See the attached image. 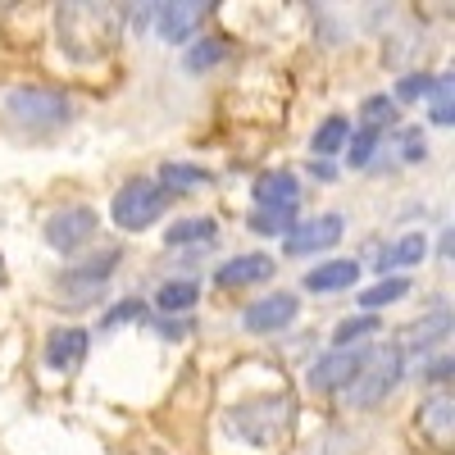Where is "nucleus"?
<instances>
[{
    "label": "nucleus",
    "instance_id": "f257e3e1",
    "mask_svg": "<svg viewBox=\"0 0 455 455\" xmlns=\"http://www.w3.org/2000/svg\"><path fill=\"white\" fill-rule=\"evenodd\" d=\"M60 46L73 64H96L119 42V10L114 5H60Z\"/></svg>",
    "mask_w": 455,
    "mask_h": 455
},
{
    "label": "nucleus",
    "instance_id": "f03ea898",
    "mask_svg": "<svg viewBox=\"0 0 455 455\" xmlns=\"http://www.w3.org/2000/svg\"><path fill=\"white\" fill-rule=\"evenodd\" d=\"M287 428H291V396H283V392L255 396L228 414V433H237L251 446H283Z\"/></svg>",
    "mask_w": 455,
    "mask_h": 455
},
{
    "label": "nucleus",
    "instance_id": "7ed1b4c3",
    "mask_svg": "<svg viewBox=\"0 0 455 455\" xmlns=\"http://www.w3.org/2000/svg\"><path fill=\"white\" fill-rule=\"evenodd\" d=\"M401 378H405V351L401 347H373L364 369L355 373V383L341 396H347L351 410H373V405H383L401 387Z\"/></svg>",
    "mask_w": 455,
    "mask_h": 455
},
{
    "label": "nucleus",
    "instance_id": "20e7f679",
    "mask_svg": "<svg viewBox=\"0 0 455 455\" xmlns=\"http://www.w3.org/2000/svg\"><path fill=\"white\" fill-rule=\"evenodd\" d=\"M164 205H169V196L160 192L156 178H132V182H124L119 192H114L109 219L119 223L124 233H146V228L164 214Z\"/></svg>",
    "mask_w": 455,
    "mask_h": 455
},
{
    "label": "nucleus",
    "instance_id": "39448f33",
    "mask_svg": "<svg viewBox=\"0 0 455 455\" xmlns=\"http://www.w3.org/2000/svg\"><path fill=\"white\" fill-rule=\"evenodd\" d=\"M5 109H10V119H19L32 132H51V128L68 124V100L51 87H14L5 96Z\"/></svg>",
    "mask_w": 455,
    "mask_h": 455
},
{
    "label": "nucleus",
    "instance_id": "423d86ee",
    "mask_svg": "<svg viewBox=\"0 0 455 455\" xmlns=\"http://www.w3.org/2000/svg\"><path fill=\"white\" fill-rule=\"evenodd\" d=\"M114 269H119V251L109 246V251H100L96 259H83V264H73V269H64L60 283H55V291L68 300V306H92V300L105 296Z\"/></svg>",
    "mask_w": 455,
    "mask_h": 455
},
{
    "label": "nucleus",
    "instance_id": "0eeeda50",
    "mask_svg": "<svg viewBox=\"0 0 455 455\" xmlns=\"http://www.w3.org/2000/svg\"><path fill=\"white\" fill-rule=\"evenodd\" d=\"M100 228V214L92 205H68V210H55L46 219V246L60 251V255H78Z\"/></svg>",
    "mask_w": 455,
    "mask_h": 455
},
{
    "label": "nucleus",
    "instance_id": "6e6552de",
    "mask_svg": "<svg viewBox=\"0 0 455 455\" xmlns=\"http://www.w3.org/2000/svg\"><path fill=\"white\" fill-rule=\"evenodd\" d=\"M369 351H355V347H332L328 355H319L306 373L310 392H347L355 383V373L364 369Z\"/></svg>",
    "mask_w": 455,
    "mask_h": 455
},
{
    "label": "nucleus",
    "instance_id": "1a4fd4ad",
    "mask_svg": "<svg viewBox=\"0 0 455 455\" xmlns=\"http://www.w3.org/2000/svg\"><path fill=\"white\" fill-rule=\"evenodd\" d=\"M296 315H300L296 291H269V296H259V300H251V306H246L242 328H246V332H255V337H269V332L291 328V319H296Z\"/></svg>",
    "mask_w": 455,
    "mask_h": 455
},
{
    "label": "nucleus",
    "instance_id": "9d476101",
    "mask_svg": "<svg viewBox=\"0 0 455 455\" xmlns=\"http://www.w3.org/2000/svg\"><path fill=\"white\" fill-rule=\"evenodd\" d=\"M347 233V219L341 214H315L306 223H296L287 233V255H319V251H332Z\"/></svg>",
    "mask_w": 455,
    "mask_h": 455
},
{
    "label": "nucleus",
    "instance_id": "9b49d317",
    "mask_svg": "<svg viewBox=\"0 0 455 455\" xmlns=\"http://www.w3.org/2000/svg\"><path fill=\"white\" fill-rule=\"evenodd\" d=\"M210 19V5H196V0H173V5H156V32L164 36V42L182 46L192 42V36L205 28Z\"/></svg>",
    "mask_w": 455,
    "mask_h": 455
},
{
    "label": "nucleus",
    "instance_id": "f8f14e48",
    "mask_svg": "<svg viewBox=\"0 0 455 455\" xmlns=\"http://www.w3.org/2000/svg\"><path fill=\"white\" fill-rule=\"evenodd\" d=\"M419 433L433 442V446H451L455 442V396L446 392V387H437L433 396H424L419 401Z\"/></svg>",
    "mask_w": 455,
    "mask_h": 455
},
{
    "label": "nucleus",
    "instance_id": "ddd939ff",
    "mask_svg": "<svg viewBox=\"0 0 455 455\" xmlns=\"http://www.w3.org/2000/svg\"><path fill=\"white\" fill-rule=\"evenodd\" d=\"M274 255H259V251H246V255H233L214 269V283L219 287H251V283H269L274 278Z\"/></svg>",
    "mask_w": 455,
    "mask_h": 455
},
{
    "label": "nucleus",
    "instance_id": "4468645a",
    "mask_svg": "<svg viewBox=\"0 0 455 455\" xmlns=\"http://www.w3.org/2000/svg\"><path fill=\"white\" fill-rule=\"evenodd\" d=\"M87 328H55L51 337H46V364L51 369H78L83 364V355H87Z\"/></svg>",
    "mask_w": 455,
    "mask_h": 455
},
{
    "label": "nucleus",
    "instance_id": "2eb2a0df",
    "mask_svg": "<svg viewBox=\"0 0 455 455\" xmlns=\"http://www.w3.org/2000/svg\"><path fill=\"white\" fill-rule=\"evenodd\" d=\"M300 283H306V291H315V296L347 291V287L360 283V264L355 259H328V264H319V269H310Z\"/></svg>",
    "mask_w": 455,
    "mask_h": 455
},
{
    "label": "nucleus",
    "instance_id": "dca6fc26",
    "mask_svg": "<svg viewBox=\"0 0 455 455\" xmlns=\"http://www.w3.org/2000/svg\"><path fill=\"white\" fill-rule=\"evenodd\" d=\"M255 201L259 205H300V182L291 178V173H283V169H274V173H259L255 178Z\"/></svg>",
    "mask_w": 455,
    "mask_h": 455
},
{
    "label": "nucleus",
    "instance_id": "f3484780",
    "mask_svg": "<svg viewBox=\"0 0 455 455\" xmlns=\"http://www.w3.org/2000/svg\"><path fill=\"white\" fill-rule=\"evenodd\" d=\"M428 255V237L424 233H410L401 242H392L387 251H378V274H387V269H405V264H419Z\"/></svg>",
    "mask_w": 455,
    "mask_h": 455
},
{
    "label": "nucleus",
    "instance_id": "a211bd4d",
    "mask_svg": "<svg viewBox=\"0 0 455 455\" xmlns=\"http://www.w3.org/2000/svg\"><path fill=\"white\" fill-rule=\"evenodd\" d=\"M446 332H451V310H446V306H437L428 319H419V323H410V328H405L401 347H410V351L419 347V351H424V347H433V341H442Z\"/></svg>",
    "mask_w": 455,
    "mask_h": 455
},
{
    "label": "nucleus",
    "instance_id": "6ab92c4d",
    "mask_svg": "<svg viewBox=\"0 0 455 455\" xmlns=\"http://www.w3.org/2000/svg\"><path fill=\"white\" fill-rule=\"evenodd\" d=\"M405 296H410V278H405V274H392V278H378L373 287H364V291H360V306H364V315H369V310L396 306V300H405Z\"/></svg>",
    "mask_w": 455,
    "mask_h": 455
},
{
    "label": "nucleus",
    "instance_id": "aec40b11",
    "mask_svg": "<svg viewBox=\"0 0 455 455\" xmlns=\"http://www.w3.org/2000/svg\"><path fill=\"white\" fill-rule=\"evenodd\" d=\"M296 228V210L291 205H259L255 214H251V233H259V237H287Z\"/></svg>",
    "mask_w": 455,
    "mask_h": 455
},
{
    "label": "nucleus",
    "instance_id": "412c9836",
    "mask_svg": "<svg viewBox=\"0 0 455 455\" xmlns=\"http://www.w3.org/2000/svg\"><path fill=\"white\" fill-rule=\"evenodd\" d=\"M156 182H160V192H164V196H173V192H196V187H205L210 173L196 169V164H164Z\"/></svg>",
    "mask_w": 455,
    "mask_h": 455
},
{
    "label": "nucleus",
    "instance_id": "4be33fe9",
    "mask_svg": "<svg viewBox=\"0 0 455 455\" xmlns=\"http://www.w3.org/2000/svg\"><path fill=\"white\" fill-rule=\"evenodd\" d=\"M201 300V283H192V278H173V283H164L160 291H156V306L164 310V315H173V310H192Z\"/></svg>",
    "mask_w": 455,
    "mask_h": 455
},
{
    "label": "nucleus",
    "instance_id": "5701e85b",
    "mask_svg": "<svg viewBox=\"0 0 455 455\" xmlns=\"http://www.w3.org/2000/svg\"><path fill=\"white\" fill-rule=\"evenodd\" d=\"M219 223L214 219H178L173 228H164V246H192V242H214Z\"/></svg>",
    "mask_w": 455,
    "mask_h": 455
},
{
    "label": "nucleus",
    "instance_id": "b1692460",
    "mask_svg": "<svg viewBox=\"0 0 455 455\" xmlns=\"http://www.w3.org/2000/svg\"><path fill=\"white\" fill-rule=\"evenodd\" d=\"M347 141H351V124L341 119V114H332V119H323L319 124V132H315V150L319 156H337V150H347Z\"/></svg>",
    "mask_w": 455,
    "mask_h": 455
},
{
    "label": "nucleus",
    "instance_id": "393cba45",
    "mask_svg": "<svg viewBox=\"0 0 455 455\" xmlns=\"http://www.w3.org/2000/svg\"><path fill=\"white\" fill-rule=\"evenodd\" d=\"M219 60H228V46L219 42V36H201V42L192 46V51H187V73H205V68H214Z\"/></svg>",
    "mask_w": 455,
    "mask_h": 455
},
{
    "label": "nucleus",
    "instance_id": "a878e982",
    "mask_svg": "<svg viewBox=\"0 0 455 455\" xmlns=\"http://www.w3.org/2000/svg\"><path fill=\"white\" fill-rule=\"evenodd\" d=\"M360 119H364L369 132L392 128V124H396V100H392V96H369V100L360 105Z\"/></svg>",
    "mask_w": 455,
    "mask_h": 455
},
{
    "label": "nucleus",
    "instance_id": "bb28decb",
    "mask_svg": "<svg viewBox=\"0 0 455 455\" xmlns=\"http://www.w3.org/2000/svg\"><path fill=\"white\" fill-rule=\"evenodd\" d=\"M378 328H383V319H373V315L341 319V323L332 328V347H351V341H360V337H373Z\"/></svg>",
    "mask_w": 455,
    "mask_h": 455
},
{
    "label": "nucleus",
    "instance_id": "cd10ccee",
    "mask_svg": "<svg viewBox=\"0 0 455 455\" xmlns=\"http://www.w3.org/2000/svg\"><path fill=\"white\" fill-rule=\"evenodd\" d=\"M428 100H433V124H451L455 119V109H451V73H442V78L428 87Z\"/></svg>",
    "mask_w": 455,
    "mask_h": 455
},
{
    "label": "nucleus",
    "instance_id": "c85d7f7f",
    "mask_svg": "<svg viewBox=\"0 0 455 455\" xmlns=\"http://www.w3.org/2000/svg\"><path fill=\"white\" fill-rule=\"evenodd\" d=\"M428 87H433L428 73H410V78L396 83V96H401V100H414V96H428ZM401 100H396V105H401Z\"/></svg>",
    "mask_w": 455,
    "mask_h": 455
},
{
    "label": "nucleus",
    "instance_id": "c756f323",
    "mask_svg": "<svg viewBox=\"0 0 455 455\" xmlns=\"http://www.w3.org/2000/svg\"><path fill=\"white\" fill-rule=\"evenodd\" d=\"M378 141H383V137L369 132V128H364L360 137H351V164H355V169H360V164H369V156H373V146H378Z\"/></svg>",
    "mask_w": 455,
    "mask_h": 455
},
{
    "label": "nucleus",
    "instance_id": "7c9ffc66",
    "mask_svg": "<svg viewBox=\"0 0 455 455\" xmlns=\"http://www.w3.org/2000/svg\"><path fill=\"white\" fill-rule=\"evenodd\" d=\"M128 319H141V300H128V306H114L105 323L114 328V323H128Z\"/></svg>",
    "mask_w": 455,
    "mask_h": 455
},
{
    "label": "nucleus",
    "instance_id": "2f4dec72",
    "mask_svg": "<svg viewBox=\"0 0 455 455\" xmlns=\"http://www.w3.org/2000/svg\"><path fill=\"white\" fill-rule=\"evenodd\" d=\"M401 150H405V160H424V141H419V132H405Z\"/></svg>",
    "mask_w": 455,
    "mask_h": 455
},
{
    "label": "nucleus",
    "instance_id": "473e14b6",
    "mask_svg": "<svg viewBox=\"0 0 455 455\" xmlns=\"http://www.w3.org/2000/svg\"><path fill=\"white\" fill-rule=\"evenodd\" d=\"M451 364H455V360H451V355H437V360H433V364H428V369H424V373H428V378H433V383H442V378H446V373H451Z\"/></svg>",
    "mask_w": 455,
    "mask_h": 455
},
{
    "label": "nucleus",
    "instance_id": "72a5a7b5",
    "mask_svg": "<svg viewBox=\"0 0 455 455\" xmlns=\"http://www.w3.org/2000/svg\"><path fill=\"white\" fill-rule=\"evenodd\" d=\"M0 283H5V259H0Z\"/></svg>",
    "mask_w": 455,
    "mask_h": 455
}]
</instances>
